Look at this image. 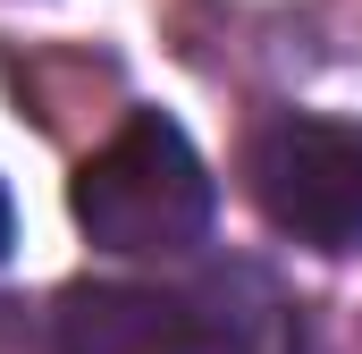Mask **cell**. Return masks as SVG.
<instances>
[{"label": "cell", "mask_w": 362, "mask_h": 354, "mask_svg": "<svg viewBox=\"0 0 362 354\" xmlns=\"http://www.w3.org/2000/svg\"><path fill=\"white\" fill-rule=\"evenodd\" d=\"M68 202H76L85 236L110 245V253H185L211 228V169L185 144L177 118L135 110L85 169H76Z\"/></svg>", "instance_id": "1"}, {"label": "cell", "mask_w": 362, "mask_h": 354, "mask_svg": "<svg viewBox=\"0 0 362 354\" xmlns=\"http://www.w3.org/2000/svg\"><path fill=\"white\" fill-rule=\"evenodd\" d=\"M245 177H253V202L270 211L278 236L320 245V253L362 245V127L286 110L253 135Z\"/></svg>", "instance_id": "2"}, {"label": "cell", "mask_w": 362, "mask_h": 354, "mask_svg": "<svg viewBox=\"0 0 362 354\" xmlns=\"http://www.w3.org/2000/svg\"><path fill=\"white\" fill-rule=\"evenodd\" d=\"M51 346L59 354H202V329L177 295L160 287H127V278H85L59 295L51 312Z\"/></svg>", "instance_id": "3"}, {"label": "cell", "mask_w": 362, "mask_h": 354, "mask_svg": "<svg viewBox=\"0 0 362 354\" xmlns=\"http://www.w3.org/2000/svg\"><path fill=\"white\" fill-rule=\"evenodd\" d=\"M0 253H8V194H0Z\"/></svg>", "instance_id": "4"}]
</instances>
